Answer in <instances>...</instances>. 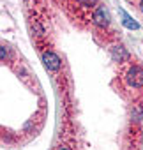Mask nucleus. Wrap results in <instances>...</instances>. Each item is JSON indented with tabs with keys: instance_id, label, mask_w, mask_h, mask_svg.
Segmentation results:
<instances>
[{
	"instance_id": "7ed1b4c3",
	"label": "nucleus",
	"mask_w": 143,
	"mask_h": 150,
	"mask_svg": "<svg viewBox=\"0 0 143 150\" xmlns=\"http://www.w3.org/2000/svg\"><path fill=\"white\" fill-rule=\"evenodd\" d=\"M94 23H96L97 27H106V25L110 23V14H108V11H106L104 7H99V9L94 13Z\"/></svg>"
},
{
	"instance_id": "20e7f679",
	"label": "nucleus",
	"mask_w": 143,
	"mask_h": 150,
	"mask_svg": "<svg viewBox=\"0 0 143 150\" xmlns=\"http://www.w3.org/2000/svg\"><path fill=\"white\" fill-rule=\"evenodd\" d=\"M118 13H120V16H122V23H124V27H127L129 30H138V27H139V25H138V23H136V21H134V20H132L125 11H124V9H120Z\"/></svg>"
},
{
	"instance_id": "423d86ee",
	"label": "nucleus",
	"mask_w": 143,
	"mask_h": 150,
	"mask_svg": "<svg viewBox=\"0 0 143 150\" xmlns=\"http://www.w3.org/2000/svg\"><path fill=\"white\" fill-rule=\"evenodd\" d=\"M80 2H81L83 6H94V4L97 2V0H80Z\"/></svg>"
},
{
	"instance_id": "f03ea898",
	"label": "nucleus",
	"mask_w": 143,
	"mask_h": 150,
	"mask_svg": "<svg viewBox=\"0 0 143 150\" xmlns=\"http://www.w3.org/2000/svg\"><path fill=\"white\" fill-rule=\"evenodd\" d=\"M42 62H44V65H46L48 71H57L60 67V58L55 53H51V51H48V53L42 55Z\"/></svg>"
},
{
	"instance_id": "f257e3e1",
	"label": "nucleus",
	"mask_w": 143,
	"mask_h": 150,
	"mask_svg": "<svg viewBox=\"0 0 143 150\" xmlns=\"http://www.w3.org/2000/svg\"><path fill=\"white\" fill-rule=\"evenodd\" d=\"M127 83L131 87H143V71L138 67L129 69L127 72Z\"/></svg>"
},
{
	"instance_id": "0eeeda50",
	"label": "nucleus",
	"mask_w": 143,
	"mask_h": 150,
	"mask_svg": "<svg viewBox=\"0 0 143 150\" xmlns=\"http://www.w3.org/2000/svg\"><path fill=\"white\" fill-rule=\"evenodd\" d=\"M58 150H69V148H67V146H60Z\"/></svg>"
},
{
	"instance_id": "39448f33",
	"label": "nucleus",
	"mask_w": 143,
	"mask_h": 150,
	"mask_svg": "<svg viewBox=\"0 0 143 150\" xmlns=\"http://www.w3.org/2000/svg\"><path fill=\"white\" fill-rule=\"evenodd\" d=\"M111 55H113V58H115V60H118V62H122V60H127V58H129V53H127L122 46H115V48L111 50Z\"/></svg>"
},
{
	"instance_id": "6e6552de",
	"label": "nucleus",
	"mask_w": 143,
	"mask_h": 150,
	"mask_svg": "<svg viewBox=\"0 0 143 150\" xmlns=\"http://www.w3.org/2000/svg\"><path fill=\"white\" fill-rule=\"evenodd\" d=\"M141 11H143V0H141Z\"/></svg>"
}]
</instances>
